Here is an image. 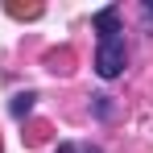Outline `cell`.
<instances>
[{"mask_svg": "<svg viewBox=\"0 0 153 153\" xmlns=\"http://www.w3.org/2000/svg\"><path fill=\"white\" fill-rule=\"evenodd\" d=\"M128 62V46H124V33H103L100 37V50H95V75L100 79H116Z\"/></svg>", "mask_w": 153, "mask_h": 153, "instance_id": "cell-1", "label": "cell"}, {"mask_svg": "<svg viewBox=\"0 0 153 153\" xmlns=\"http://www.w3.org/2000/svg\"><path fill=\"white\" fill-rule=\"evenodd\" d=\"M120 8H103V13H95V29H100V37L103 33H120Z\"/></svg>", "mask_w": 153, "mask_h": 153, "instance_id": "cell-2", "label": "cell"}, {"mask_svg": "<svg viewBox=\"0 0 153 153\" xmlns=\"http://www.w3.org/2000/svg\"><path fill=\"white\" fill-rule=\"evenodd\" d=\"M54 153H103V149H95V145H87V141H66V145H58Z\"/></svg>", "mask_w": 153, "mask_h": 153, "instance_id": "cell-3", "label": "cell"}, {"mask_svg": "<svg viewBox=\"0 0 153 153\" xmlns=\"http://www.w3.org/2000/svg\"><path fill=\"white\" fill-rule=\"evenodd\" d=\"M33 100H37L33 91H25V95H17V100H13V116H25V112H33Z\"/></svg>", "mask_w": 153, "mask_h": 153, "instance_id": "cell-4", "label": "cell"}, {"mask_svg": "<svg viewBox=\"0 0 153 153\" xmlns=\"http://www.w3.org/2000/svg\"><path fill=\"white\" fill-rule=\"evenodd\" d=\"M145 13H149V17H153V0H149V4H145Z\"/></svg>", "mask_w": 153, "mask_h": 153, "instance_id": "cell-5", "label": "cell"}]
</instances>
